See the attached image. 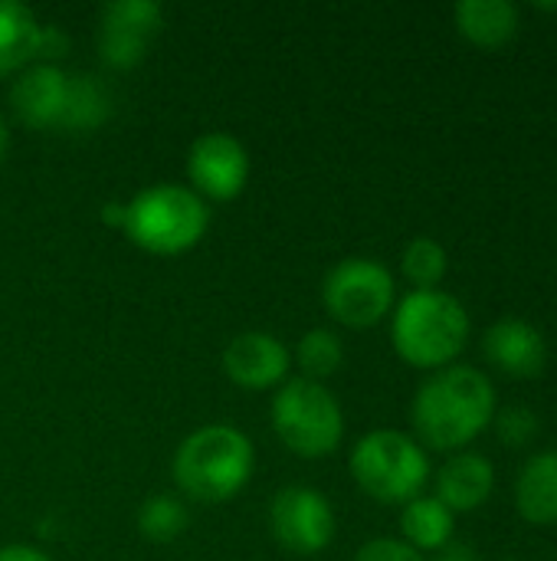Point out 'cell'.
Wrapping results in <instances>:
<instances>
[{
  "label": "cell",
  "instance_id": "obj_16",
  "mask_svg": "<svg viewBox=\"0 0 557 561\" xmlns=\"http://www.w3.org/2000/svg\"><path fill=\"white\" fill-rule=\"evenodd\" d=\"M453 23L473 46L499 49L519 36L522 10L509 0H463L453 7Z\"/></svg>",
  "mask_w": 557,
  "mask_h": 561
},
{
  "label": "cell",
  "instance_id": "obj_12",
  "mask_svg": "<svg viewBox=\"0 0 557 561\" xmlns=\"http://www.w3.org/2000/svg\"><path fill=\"white\" fill-rule=\"evenodd\" d=\"M483 355L486 362L519 381L538 378L548 365V342L542 335L538 325H532L529 319L519 316H506L496 319L486 332H483Z\"/></svg>",
  "mask_w": 557,
  "mask_h": 561
},
{
  "label": "cell",
  "instance_id": "obj_23",
  "mask_svg": "<svg viewBox=\"0 0 557 561\" xmlns=\"http://www.w3.org/2000/svg\"><path fill=\"white\" fill-rule=\"evenodd\" d=\"M492 427H496V437L502 440V447L509 450H525L538 440L542 434V417L535 408L529 404H509V408H499L496 417H492Z\"/></svg>",
  "mask_w": 557,
  "mask_h": 561
},
{
  "label": "cell",
  "instance_id": "obj_26",
  "mask_svg": "<svg viewBox=\"0 0 557 561\" xmlns=\"http://www.w3.org/2000/svg\"><path fill=\"white\" fill-rule=\"evenodd\" d=\"M0 561H49V556L39 552V549H33V546L13 542V546H3L0 549Z\"/></svg>",
  "mask_w": 557,
  "mask_h": 561
},
{
  "label": "cell",
  "instance_id": "obj_1",
  "mask_svg": "<svg viewBox=\"0 0 557 561\" xmlns=\"http://www.w3.org/2000/svg\"><path fill=\"white\" fill-rule=\"evenodd\" d=\"M499 394L492 378L473 365L430 371L410 401L414 437L423 450L460 454L492 427Z\"/></svg>",
  "mask_w": 557,
  "mask_h": 561
},
{
  "label": "cell",
  "instance_id": "obj_8",
  "mask_svg": "<svg viewBox=\"0 0 557 561\" xmlns=\"http://www.w3.org/2000/svg\"><path fill=\"white\" fill-rule=\"evenodd\" d=\"M269 533L289 556H318L335 539V510L312 486H286L269 503Z\"/></svg>",
  "mask_w": 557,
  "mask_h": 561
},
{
  "label": "cell",
  "instance_id": "obj_15",
  "mask_svg": "<svg viewBox=\"0 0 557 561\" xmlns=\"http://www.w3.org/2000/svg\"><path fill=\"white\" fill-rule=\"evenodd\" d=\"M515 513L538 529L557 526V447L535 450L515 473Z\"/></svg>",
  "mask_w": 557,
  "mask_h": 561
},
{
  "label": "cell",
  "instance_id": "obj_5",
  "mask_svg": "<svg viewBox=\"0 0 557 561\" xmlns=\"http://www.w3.org/2000/svg\"><path fill=\"white\" fill-rule=\"evenodd\" d=\"M351 477L355 483L384 506H407L423 496L430 483V457L417 444L414 434L381 427L364 434L351 450Z\"/></svg>",
  "mask_w": 557,
  "mask_h": 561
},
{
  "label": "cell",
  "instance_id": "obj_14",
  "mask_svg": "<svg viewBox=\"0 0 557 561\" xmlns=\"http://www.w3.org/2000/svg\"><path fill=\"white\" fill-rule=\"evenodd\" d=\"M496 493V467L486 454L460 450L450 454L446 463L437 470V500L456 516V513H476L483 510Z\"/></svg>",
  "mask_w": 557,
  "mask_h": 561
},
{
  "label": "cell",
  "instance_id": "obj_6",
  "mask_svg": "<svg viewBox=\"0 0 557 561\" xmlns=\"http://www.w3.org/2000/svg\"><path fill=\"white\" fill-rule=\"evenodd\" d=\"M272 431L295 457L322 460L345 440V411L325 385L292 378L272 398Z\"/></svg>",
  "mask_w": 557,
  "mask_h": 561
},
{
  "label": "cell",
  "instance_id": "obj_3",
  "mask_svg": "<svg viewBox=\"0 0 557 561\" xmlns=\"http://www.w3.org/2000/svg\"><path fill=\"white\" fill-rule=\"evenodd\" d=\"M253 467V440L230 424H210L177 447L174 483L194 503H227L250 483Z\"/></svg>",
  "mask_w": 557,
  "mask_h": 561
},
{
  "label": "cell",
  "instance_id": "obj_18",
  "mask_svg": "<svg viewBox=\"0 0 557 561\" xmlns=\"http://www.w3.org/2000/svg\"><path fill=\"white\" fill-rule=\"evenodd\" d=\"M456 516L437 500V496H417L407 506H401V539L423 552H440L453 542Z\"/></svg>",
  "mask_w": 557,
  "mask_h": 561
},
{
  "label": "cell",
  "instance_id": "obj_17",
  "mask_svg": "<svg viewBox=\"0 0 557 561\" xmlns=\"http://www.w3.org/2000/svg\"><path fill=\"white\" fill-rule=\"evenodd\" d=\"M39 20L20 0H0V79L23 72L39 49Z\"/></svg>",
  "mask_w": 557,
  "mask_h": 561
},
{
  "label": "cell",
  "instance_id": "obj_24",
  "mask_svg": "<svg viewBox=\"0 0 557 561\" xmlns=\"http://www.w3.org/2000/svg\"><path fill=\"white\" fill-rule=\"evenodd\" d=\"M355 561H423L417 549H410L404 539H371L358 549Z\"/></svg>",
  "mask_w": 557,
  "mask_h": 561
},
{
  "label": "cell",
  "instance_id": "obj_4",
  "mask_svg": "<svg viewBox=\"0 0 557 561\" xmlns=\"http://www.w3.org/2000/svg\"><path fill=\"white\" fill-rule=\"evenodd\" d=\"M210 227V207L184 184H151L121 204L125 237L154 256L194 250Z\"/></svg>",
  "mask_w": 557,
  "mask_h": 561
},
{
  "label": "cell",
  "instance_id": "obj_28",
  "mask_svg": "<svg viewBox=\"0 0 557 561\" xmlns=\"http://www.w3.org/2000/svg\"><path fill=\"white\" fill-rule=\"evenodd\" d=\"M7 145H10V135H7V125H3V115H0V161L7 154Z\"/></svg>",
  "mask_w": 557,
  "mask_h": 561
},
{
  "label": "cell",
  "instance_id": "obj_11",
  "mask_svg": "<svg viewBox=\"0 0 557 561\" xmlns=\"http://www.w3.org/2000/svg\"><path fill=\"white\" fill-rule=\"evenodd\" d=\"M69 89H72V72H66L56 62H36V66H26L20 79L13 82L10 105L23 125L53 131V128H62Z\"/></svg>",
  "mask_w": 557,
  "mask_h": 561
},
{
  "label": "cell",
  "instance_id": "obj_7",
  "mask_svg": "<svg viewBox=\"0 0 557 561\" xmlns=\"http://www.w3.org/2000/svg\"><path fill=\"white\" fill-rule=\"evenodd\" d=\"M322 302L338 325L371 329L397 306L394 273L371 256H348L335 263L322 283Z\"/></svg>",
  "mask_w": 557,
  "mask_h": 561
},
{
  "label": "cell",
  "instance_id": "obj_9",
  "mask_svg": "<svg viewBox=\"0 0 557 561\" xmlns=\"http://www.w3.org/2000/svg\"><path fill=\"white\" fill-rule=\"evenodd\" d=\"M190 191L204 201H233L250 181V151L230 131H204L187 151Z\"/></svg>",
  "mask_w": 557,
  "mask_h": 561
},
{
  "label": "cell",
  "instance_id": "obj_19",
  "mask_svg": "<svg viewBox=\"0 0 557 561\" xmlns=\"http://www.w3.org/2000/svg\"><path fill=\"white\" fill-rule=\"evenodd\" d=\"M112 115V95L95 76L72 72V89H69V105L62 115L59 131H95L105 118Z\"/></svg>",
  "mask_w": 557,
  "mask_h": 561
},
{
  "label": "cell",
  "instance_id": "obj_27",
  "mask_svg": "<svg viewBox=\"0 0 557 561\" xmlns=\"http://www.w3.org/2000/svg\"><path fill=\"white\" fill-rule=\"evenodd\" d=\"M437 561H479L476 549L466 546V542H450L446 549L437 552Z\"/></svg>",
  "mask_w": 557,
  "mask_h": 561
},
{
  "label": "cell",
  "instance_id": "obj_20",
  "mask_svg": "<svg viewBox=\"0 0 557 561\" xmlns=\"http://www.w3.org/2000/svg\"><path fill=\"white\" fill-rule=\"evenodd\" d=\"M295 365L302 368V378L325 385V378H332L345 365L341 335L332 329H309L295 345Z\"/></svg>",
  "mask_w": 557,
  "mask_h": 561
},
{
  "label": "cell",
  "instance_id": "obj_22",
  "mask_svg": "<svg viewBox=\"0 0 557 561\" xmlns=\"http://www.w3.org/2000/svg\"><path fill=\"white\" fill-rule=\"evenodd\" d=\"M187 529V510L177 496H148L138 510V533L148 542H171Z\"/></svg>",
  "mask_w": 557,
  "mask_h": 561
},
{
  "label": "cell",
  "instance_id": "obj_21",
  "mask_svg": "<svg viewBox=\"0 0 557 561\" xmlns=\"http://www.w3.org/2000/svg\"><path fill=\"white\" fill-rule=\"evenodd\" d=\"M450 270L446 247L433 237H414L401 253V273L414 289H440Z\"/></svg>",
  "mask_w": 557,
  "mask_h": 561
},
{
  "label": "cell",
  "instance_id": "obj_10",
  "mask_svg": "<svg viewBox=\"0 0 557 561\" xmlns=\"http://www.w3.org/2000/svg\"><path fill=\"white\" fill-rule=\"evenodd\" d=\"M161 30V7L151 0H115L98 13V53L112 69H131L148 56Z\"/></svg>",
  "mask_w": 557,
  "mask_h": 561
},
{
  "label": "cell",
  "instance_id": "obj_13",
  "mask_svg": "<svg viewBox=\"0 0 557 561\" xmlns=\"http://www.w3.org/2000/svg\"><path fill=\"white\" fill-rule=\"evenodd\" d=\"M289 348L269 332H243L223 352V371L236 388L266 391L286 381L289 375Z\"/></svg>",
  "mask_w": 557,
  "mask_h": 561
},
{
  "label": "cell",
  "instance_id": "obj_25",
  "mask_svg": "<svg viewBox=\"0 0 557 561\" xmlns=\"http://www.w3.org/2000/svg\"><path fill=\"white\" fill-rule=\"evenodd\" d=\"M69 46L66 33L59 26H43L39 33V49H36V59H53V56H62Z\"/></svg>",
  "mask_w": 557,
  "mask_h": 561
},
{
  "label": "cell",
  "instance_id": "obj_2",
  "mask_svg": "<svg viewBox=\"0 0 557 561\" xmlns=\"http://www.w3.org/2000/svg\"><path fill=\"white\" fill-rule=\"evenodd\" d=\"M469 312L446 289H410L391 312V342L401 362L420 371L456 365L469 345Z\"/></svg>",
  "mask_w": 557,
  "mask_h": 561
},
{
  "label": "cell",
  "instance_id": "obj_29",
  "mask_svg": "<svg viewBox=\"0 0 557 561\" xmlns=\"http://www.w3.org/2000/svg\"><path fill=\"white\" fill-rule=\"evenodd\" d=\"M535 10H542V13H557V3H545V0H538V3H535Z\"/></svg>",
  "mask_w": 557,
  "mask_h": 561
},
{
  "label": "cell",
  "instance_id": "obj_30",
  "mask_svg": "<svg viewBox=\"0 0 557 561\" xmlns=\"http://www.w3.org/2000/svg\"><path fill=\"white\" fill-rule=\"evenodd\" d=\"M509 561H515V559H509Z\"/></svg>",
  "mask_w": 557,
  "mask_h": 561
}]
</instances>
